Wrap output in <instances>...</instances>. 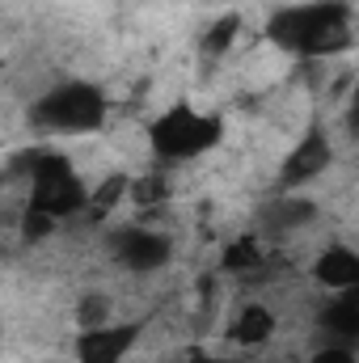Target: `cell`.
<instances>
[{
    "instance_id": "cell-1",
    "label": "cell",
    "mask_w": 359,
    "mask_h": 363,
    "mask_svg": "<svg viewBox=\"0 0 359 363\" xmlns=\"http://www.w3.org/2000/svg\"><path fill=\"white\" fill-rule=\"evenodd\" d=\"M267 34L279 51L304 55V60H326L351 47V9L343 0H309L270 13Z\"/></svg>"
},
{
    "instance_id": "cell-2",
    "label": "cell",
    "mask_w": 359,
    "mask_h": 363,
    "mask_svg": "<svg viewBox=\"0 0 359 363\" xmlns=\"http://www.w3.org/2000/svg\"><path fill=\"white\" fill-rule=\"evenodd\" d=\"M30 118L55 135H89L106 123V93L93 81H55L30 106Z\"/></svg>"
},
{
    "instance_id": "cell-3",
    "label": "cell",
    "mask_w": 359,
    "mask_h": 363,
    "mask_svg": "<svg viewBox=\"0 0 359 363\" xmlns=\"http://www.w3.org/2000/svg\"><path fill=\"white\" fill-rule=\"evenodd\" d=\"M224 140V118L194 106H170L148 123V144L161 161H194Z\"/></svg>"
},
{
    "instance_id": "cell-4",
    "label": "cell",
    "mask_w": 359,
    "mask_h": 363,
    "mask_svg": "<svg viewBox=\"0 0 359 363\" xmlns=\"http://www.w3.org/2000/svg\"><path fill=\"white\" fill-rule=\"evenodd\" d=\"M26 165H30V211H43L51 220H64V216H77V211L89 207L93 194L81 186L77 169L68 165L64 152L38 148V152L26 157Z\"/></svg>"
},
{
    "instance_id": "cell-5",
    "label": "cell",
    "mask_w": 359,
    "mask_h": 363,
    "mask_svg": "<svg viewBox=\"0 0 359 363\" xmlns=\"http://www.w3.org/2000/svg\"><path fill=\"white\" fill-rule=\"evenodd\" d=\"M106 245H110V258L131 274H153L174 258V241L148 224H123L110 233Z\"/></svg>"
},
{
    "instance_id": "cell-6",
    "label": "cell",
    "mask_w": 359,
    "mask_h": 363,
    "mask_svg": "<svg viewBox=\"0 0 359 363\" xmlns=\"http://www.w3.org/2000/svg\"><path fill=\"white\" fill-rule=\"evenodd\" d=\"M140 342L136 321H106L97 330L77 334V363H123Z\"/></svg>"
},
{
    "instance_id": "cell-7",
    "label": "cell",
    "mask_w": 359,
    "mask_h": 363,
    "mask_svg": "<svg viewBox=\"0 0 359 363\" xmlns=\"http://www.w3.org/2000/svg\"><path fill=\"white\" fill-rule=\"evenodd\" d=\"M334 161V148H330V135L326 131H304V140L287 152V161H283V169H279V182L292 190V186H304V182H313L317 174H326V165Z\"/></svg>"
},
{
    "instance_id": "cell-8",
    "label": "cell",
    "mask_w": 359,
    "mask_h": 363,
    "mask_svg": "<svg viewBox=\"0 0 359 363\" xmlns=\"http://www.w3.org/2000/svg\"><path fill=\"white\" fill-rule=\"evenodd\" d=\"M313 279L334 296V291H359V254L347 245H330L317 254L313 262Z\"/></svg>"
},
{
    "instance_id": "cell-9",
    "label": "cell",
    "mask_w": 359,
    "mask_h": 363,
    "mask_svg": "<svg viewBox=\"0 0 359 363\" xmlns=\"http://www.w3.org/2000/svg\"><path fill=\"white\" fill-rule=\"evenodd\" d=\"M321 330L338 342H359V291H334L321 308Z\"/></svg>"
},
{
    "instance_id": "cell-10",
    "label": "cell",
    "mask_w": 359,
    "mask_h": 363,
    "mask_svg": "<svg viewBox=\"0 0 359 363\" xmlns=\"http://www.w3.org/2000/svg\"><path fill=\"white\" fill-rule=\"evenodd\" d=\"M270 334H275V313L267 304H245L228 325V338L237 347H263V342H270Z\"/></svg>"
},
{
    "instance_id": "cell-11",
    "label": "cell",
    "mask_w": 359,
    "mask_h": 363,
    "mask_svg": "<svg viewBox=\"0 0 359 363\" xmlns=\"http://www.w3.org/2000/svg\"><path fill=\"white\" fill-rule=\"evenodd\" d=\"M263 262H267V250H263V241H258V237H241V241H233V245L224 250V258H220V271H228V274H250V271H263Z\"/></svg>"
},
{
    "instance_id": "cell-12",
    "label": "cell",
    "mask_w": 359,
    "mask_h": 363,
    "mask_svg": "<svg viewBox=\"0 0 359 363\" xmlns=\"http://www.w3.org/2000/svg\"><path fill=\"white\" fill-rule=\"evenodd\" d=\"M237 34H241V17H237V13H224L220 21H211V26L203 30L199 47H203V55H228L233 43H237Z\"/></svg>"
},
{
    "instance_id": "cell-13",
    "label": "cell",
    "mask_w": 359,
    "mask_h": 363,
    "mask_svg": "<svg viewBox=\"0 0 359 363\" xmlns=\"http://www.w3.org/2000/svg\"><path fill=\"white\" fill-rule=\"evenodd\" d=\"M313 203L309 199H283V203H275L267 211V228L270 233H287V228H300V224H309L313 220Z\"/></svg>"
},
{
    "instance_id": "cell-14",
    "label": "cell",
    "mask_w": 359,
    "mask_h": 363,
    "mask_svg": "<svg viewBox=\"0 0 359 363\" xmlns=\"http://www.w3.org/2000/svg\"><path fill=\"white\" fill-rule=\"evenodd\" d=\"M77 321H81V330H97V325H106L110 321V296H85L81 304H77Z\"/></svg>"
},
{
    "instance_id": "cell-15",
    "label": "cell",
    "mask_w": 359,
    "mask_h": 363,
    "mask_svg": "<svg viewBox=\"0 0 359 363\" xmlns=\"http://www.w3.org/2000/svg\"><path fill=\"white\" fill-rule=\"evenodd\" d=\"M131 203H140V207H153V203H161V199H170V182L161 178H140L131 182V194H127Z\"/></svg>"
},
{
    "instance_id": "cell-16",
    "label": "cell",
    "mask_w": 359,
    "mask_h": 363,
    "mask_svg": "<svg viewBox=\"0 0 359 363\" xmlns=\"http://www.w3.org/2000/svg\"><path fill=\"white\" fill-rule=\"evenodd\" d=\"M309 363H355V347H351V342L330 338L321 351H313V359H309Z\"/></svg>"
},
{
    "instance_id": "cell-17",
    "label": "cell",
    "mask_w": 359,
    "mask_h": 363,
    "mask_svg": "<svg viewBox=\"0 0 359 363\" xmlns=\"http://www.w3.org/2000/svg\"><path fill=\"white\" fill-rule=\"evenodd\" d=\"M351 127H359V77H355V93H351Z\"/></svg>"
},
{
    "instance_id": "cell-18",
    "label": "cell",
    "mask_w": 359,
    "mask_h": 363,
    "mask_svg": "<svg viewBox=\"0 0 359 363\" xmlns=\"http://www.w3.org/2000/svg\"><path fill=\"white\" fill-rule=\"evenodd\" d=\"M194 363H237V359H220V355H199Z\"/></svg>"
}]
</instances>
